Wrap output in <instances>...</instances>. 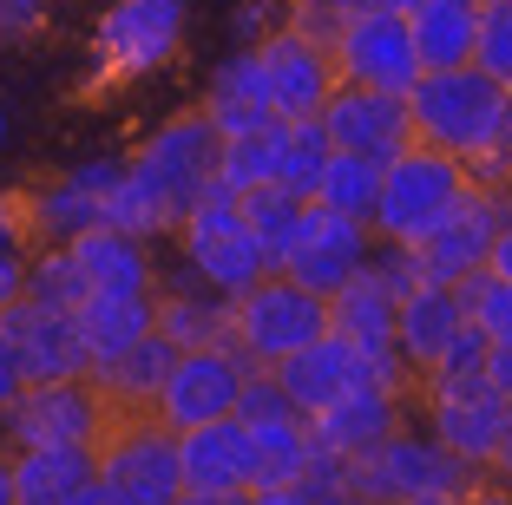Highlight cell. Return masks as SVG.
<instances>
[{
	"label": "cell",
	"mask_w": 512,
	"mask_h": 505,
	"mask_svg": "<svg viewBox=\"0 0 512 505\" xmlns=\"http://www.w3.org/2000/svg\"><path fill=\"white\" fill-rule=\"evenodd\" d=\"M407 119H414V138L447 158H460L473 178L493 184L499 158L512 151L506 132V86H499L486 66H434V73L414 79L407 92Z\"/></svg>",
	"instance_id": "6da1fadb"
},
{
	"label": "cell",
	"mask_w": 512,
	"mask_h": 505,
	"mask_svg": "<svg viewBox=\"0 0 512 505\" xmlns=\"http://www.w3.org/2000/svg\"><path fill=\"white\" fill-rule=\"evenodd\" d=\"M217 164H224V138L204 119V105H197V112H178V119H165V125H151V132L125 151V178L138 184V197H145V210H151V223H158L165 243H171V230L217 191Z\"/></svg>",
	"instance_id": "7a4b0ae2"
},
{
	"label": "cell",
	"mask_w": 512,
	"mask_h": 505,
	"mask_svg": "<svg viewBox=\"0 0 512 505\" xmlns=\"http://www.w3.org/2000/svg\"><path fill=\"white\" fill-rule=\"evenodd\" d=\"M184 40H191V0H106L86 46V92H119L165 73L184 53Z\"/></svg>",
	"instance_id": "3957f363"
},
{
	"label": "cell",
	"mask_w": 512,
	"mask_h": 505,
	"mask_svg": "<svg viewBox=\"0 0 512 505\" xmlns=\"http://www.w3.org/2000/svg\"><path fill=\"white\" fill-rule=\"evenodd\" d=\"M407 401H414V420H421L467 473H493V453H499V440H506L512 401L486 381V361L480 368H434V374H421Z\"/></svg>",
	"instance_id": "277c9868"
},
{
	"label": "cell",
	"mask_w": 512,
	"mask_h": 505,
	"mask_svg": "<svg viewBox=\"0 0 512 505\" xmlns=\"http://www.w3.org/2000/svg\"><path fill=\"white\" fill-rule=\"evenodd\" d=\"M467 191H473L467 164L414 138L407 151H394V158L381 164V191H375V210H368V230H375V243L414 250Z\"/></svg>",
	"instance_id": "5b68a950"
},
{
	"label": "cell",
	"mask_w": 512,
	"mask_h": 505,
	"mask_svg": "<svg viewBox=\"0 0 512 505\" xmlns=\"http://www.w3.org/2000/svg\"><path fill=\"white\" fill-rule=\"evenodd\" d=\"M322 335H329V296H316L283 269L256 276L243 296H230V348L250 368H283L289 355H302Z\"/></svg>",
	"instance_id": "8992f818"
},
{
	"label": "cell",
	"mask_w": 512,
	"mask_h": 505,
	"mask_svg": "<svg viewBox=\"0 0 512 505\" xmlns=\"http://www.w3.org/2000/svg\"><path fill=\"white\" fill-rule=\"evenodd\" d=\"M171 269L191 276V283H204V289H217V296H243V289H250L256 276H270L276 263H270V250L256 243V230L243 223L237 197L217 184V191L171 230Z\"/></svg>",
	"instance_id": "52a82bcc"
},
{
	"label": "cell",
	"mask_w": 512,
	"mask_h": 505,
	"mask_svg": "<svg viewBox=\"0 0 512 505\" xmlns=\"http://www.w3.org/2000/svg\"><path fill=\"white\" fill-rule=\"evenodd\" d=\"M480 473H467V466L453 460L447 446L434 440V433L421 427V420H407V427H394L381 446H368L362 460L348 466V486L375 492L381 505H401V499H421V492H467Z\"/></svg>",
	"instance_id": "ba28073f"
},
{
	"label": "cell",
	"mask_w": 512,
	"mask_h": 505,
	"mask_svg": "<svg viewBox=\"0 0 512 505\" xmlns=\"http://www.w3.org/2000/svg\"><path fill=\"white\" fill-rule=\"evenodd\" d=\"M99 479L112 486L119 505H178L184 473H178V433L158 427L151 414H125L99 440Z\"/></svg>",
	"instance_id": "9c48e42d"
},
{
	"label": "cell",
	"mask_w": 512,
	"mask_h": 505,
	"mask_svg": "<svg viewBox=\"0 0 512 505\" xmlns=\"http://www.w3.org/2000/svg\"><path fill=\"white\" fill-rule=\"evenodd\" d=\"M106 427H112V407L92 374L27 381L7 407V446H99Z\"/></svg>",
	"instance_id": "30bf717a"
},
{
	"label": "cell",
	"mask_w": 512,
	"mask_h": 505,
	"mask_svg": "<svg viewBox=\"0 0 512 505\" xmlns=\"http://www.w3.org/2000/svg\"><path fill=\"white\" fill-rule=\"evenodd\" d=\"M243 381H250V361L230 342H204V348H178L171 355V374L151 401V420L171 433L204 427V420H230L243 401Z\"/></svg>",
	"instance_id": "8fae6325"
},
{
	"label": "cell",
	"mask_w": 512,
	"mask_h": 505,
	"mask_svg": "<svg viewBox=\"0 0 512 505\" xmlns=\"http://www.w3.org/2000/svg\"><path fill=\"white\" fill-rule=\"evenodd\" d=\"M335 73L348 86H375V92H414L421 79V53H414V33H407L401 7H355L335 33Z\"/></svg>",
	"instance_id": "7c38bea8"
},
{
	"label": "cell",
	"mask_w": 512,
	"mask_h": 505,
	"mask_svg": "<svg viewBox=\"0 0 512 505\" xmlns=\"http://www.w3.org/2000/svg\"><path fill=\"white\" fill-rule=\"evenodd\" d=\"M125 171V158H86V164H66V171H53V178L27 184L20 191V217H27V250L33 243H73L86 237V230H99L106 223V191L112 178Z\"/></svg>",
	"instance_id": "4fadbf2b"
},
{
	"label": "cell",
	"mask_w": 512,
	"mask_h": 505,
	"mask_svg": "<svg viewBox=\"0 0 512 505\" xmlns=\"http://www.w3.org/2000/svg\"><path fill=\"white\" fill-rule=\"evenodd\" d=\"M506 197H499V184L473 178V191L460 197V204L447 210V217L427 230L421 243H414V263H421L427 283H467V276H480L486 256H493V237H499V223H506Z\"/></svg>",
	"instance_id": "5bb4252c"
},
{
	"label": "cell",
	"mask_w": 512,
	"mask_h": 505,
	"mask_svg": "<svg viewBox=\"0 0 512 505\" xmlns=\"http://www.w3.org/2000/svg\"><path fill=\"white\" fill-rule=\"evenodd\" d=\"M368 256H375V230H368V217H348V210H329V204L309 197L296 237H289V250H283L276 269L296 276V283H309L316 296H335Z\"/></svg>",
	"instance_id": "9a60e30c"
},
{
	"label": "cell",
	"mask_w": 512,
	"mask_h": 505,
	"mask_svg": "<svg viewBox=\"0 0 512 505\" xmlns=\"http://www.w3.org/2000/svg\"><path fill=\"white\" fill-rule=\"evenodd\" d=\"M276 381H283V394L302 407V414H322L329 401H342L348 387L362 381H394V387H414V374L401 368V361H381L368 355V348H355L348 335H322V342H309L302 355H289L283 368H276Z\"/></svg>",
	"instance_id": "2e32d148"
},
{
	"label": "cell",
	"mask_w": 512,
	"mask_h": 505,
	"mask_svg": "<svg viewBox=\"0 0 512 505\" xmlns=\"http://www.w3.org/2000/svg\"><path fill=\"white\" fill-rule=\"evenodd\" d=\"M0 342L14 355L20 381H66V374H92V355L79 342V322L66 309H46L20 289L7 309H0Z\"/></svg>",
	"instance_id": "e0dca14e"
},
{
	"label": "cell",
	"mask_w": 512,
	"mask_h": 505,
	"mask_svg": "<svg viewBox=\"0 0 512 505\" xmlns=\"http://www.w3.org/2000/svg\"><path fill=\"white\" fill-rule=\"evenodd\" d=\"M256 60H263V79H270L276 119H316L322 105H329V92L342 86L335 53L322 40H309V33H296L289 20L256 40Z\"/></svg>",
	"instance_id": "ac0fdd59"
},
{
	"label": "cell",
	"mask_w": 512,
	"mask_h": 505,
	"mask_svg": "<svg viewBox=\"0 0 512 505\" xmlns=\"http://www.w3.org/2000/svg\"><path fill=\"white\" fill-rule=\"evenodd\" d=\"M407 394H414V387L362 381V387H348L342 401H329L322 414H309V433H316V446L329 453V460L355 466L368 446H381L394 427H407V420H414V401H407Z\"/></svg>",
	"instance_id": "d6986e66"
},
{
	"label": "cell",
	"mask_w": 512,
	"mask_h": 505,
	"mask_svg": "<svg viewBox=\"0 0 512 505\" xmlns=\"http://www.w3.org/2000/svg\"><path fill=\"white\" fill-rule=\"evenodd\" d=\"M316 119H322V132H329L335 151H362V158H381V164L414 145L407 92H375V86H348L342 79Z\"/></svg>",
	"instance_id": "ffe728a7"
},
{
	"label": "cell",
	"mask_w": 512,
	"mask_h": 505,
	"mask_svg": "<svg viewBox=\"0 0 512 505\" xmlns=\"http://www.w3.org/2000/svg\"><path fill=\"white\" fill-rule=\"evenodd\" d=\"M467 335V296L453 283H414L401 296V315H394V355H401V368L421 381V374H434L440 361L453 355V342Z\"/></svg>",
	"instance_id": "44dd1931"
},
{
	"label": "cell",
	"mask_w": 512,
	"mask_h": 505,
	"mask_svg": "<svg viewBox=\"0 0 512 505\" xmlns=\"http://www.w3.org/2000/svg\"><path fill=\"white\" fill-rule=\"evenodd\" d=\"M66 250H73V269H79V283H86V296H158V283H165L151 243L132 237V230H112V223L73 237Z\"/></svg>",
	"instance_id": "7402d4cb"
},
{
	"label": "cell",
	"mask_w": 512,
	"mask_h": 505,
	"mask_svg": "<svg viewBox=\"0 0 512 505\" xmlns=\"http://www.w3.org/2000/svg\"><path fill=\"white\" fill-rule=\"evenodd\" d=\"M243 427H250V492H289V486L309 492V466H316L309 414H296V407H270V414H250Z\"/></svg>",
	"instance_id": "603a6c76"
},
{
	"label": "cell",
	"mask_w": 512,
	"mask_h": 505,
	"mask_svg": "<svg viewBox=\"0 0 512 505\" xmlns=\"http://www.w3.org/2000/svg\"><path fill=\"white\" fill-rule=\"evenodd\" d=\"M178 473H184V492H217V499L250 492V427L237 414L184 427L178 433Z\"/></svg>",
	"instance_id": "cb8c5ba5"
},
{
	"label": "cell",
	"mask_w": 512,
	"mask_h": 505,
	"mask_svg": "<svg viewBox=\"0 0 512 505\" xmlns=\"http://www.w3.org/2000/svg\"><path fill=\"white\" fill-rule=\"evenodd\" d=\"M204 119L217 125V138L256 132V125H270V119H276L270 79H263L256 46H230L224 60L211 66V79H204Z\"/></svg>",
	"instance_id": "d4e9b609"
},
{
	"label": "cell",
	"mask_w": 512,
	"mask_h": 505,
	"mask_svg": "<svg viewBox=\"0 0 512 505\" xmlns=\"http://www.w3.org/2000/svg\"><path fill=\"white\" fill-rule=\"evenodd\" d=\"M394 315H401V296L388 289V276L375 269V256L329 296V328L348 335L355 348H368V355H381V361H401L394 355Z\"/></svg>",
	"instance_id": "484cf974"
},
{
	"label": "cell",
	"mask_w": 512,
	"mask_h": 505,
	"mask_svg": "<svg viewBox=\"0 0 512 505\" xmlns=\"http://www.w3.org/2000/svg\"><path fill=\"white\" fill-rule=\"evenodd\" d=\"M158 335L171 348H204V342H230V296L217 289L191 283L178 269H165V283H158Z\"/></svg>",
	"instance_id": "4316f807"
},
{
	"label": "cell",
	"mask_w": 512,
	"mask_h": 505,
	"mask_svg": "<svg viewBox=\"0 0 512 505\" xmlns=\"http://www.w3.org/2000/svg\"><path fill=\"white\" fill-rule=\"evenodd\" d=\"M20 505H66L92 473H99V446H7Z\"/></svg>",
	"instance_id": "83f0119b"
},
{
	"label": "cell",
	"mask_w": 512,
	"mask_h": 505,
	"mask_svg": "<svg viewBox=\"0 0 512 505\" xmlns=\"http://www.w3.org/2000/svg\"><path fill=\"white\" fill-rule=\"evenodd\" d=\"M407 33L421 53V73L434 66H467L480 46V0H414L407 7Z\"/></svg>",
	"instance_id": "f1b7e54d"
},
{
	"label": "cell",
	"mask_w": 512,
	"mask_h": 505,
	"mask_svg": "<svg viewBox=\"0 0 512 505\" xmlns=\"http://www.w3.org/2000/svg\"><path fill=\"white\" fill-rule=\"evenodd\" d=\"M73 322H79V342H86L92 368H106V361H119L125 348H138L151 335L158 296H86L73 309Z\"/></svg>",
	"instance_id": "f546056e"
},
{
	"label": "cell",
	"mask_w": 512,
	"mask_h": 505,
	"mask_svg": "<svg viewBox=\"0 0 512 505\" xmlns=\"http://www.w3.org/2000/svg\"><path fill=\"white\" fill-rule=\"evenodd\" d=\"M171 355L178 348L151 328L138 348H125L119 361H106V368H92V381H99V394H106V407H112V420H125V414H151V401H158V387H165V374H171Z\"/></svg>",
	"instance_id": "4dcf8cb0"
},
{
	"label": "cell",
	"mask_w": 512,
	"mask_h": 505,
	"mask_svg": "<svg viewBox=\"0 0 512 505\" xmlns=\"http://www.w3.org/2000/svg\"><path fill=\"white\" fill-rule=\"evenodd\" d=\"M283 132H289V119H270V125H256V132L224 138V164H217V184H224V191L283 184Z\"/></svg>",
	"instance_id": "1f68e13d"
},
{
	"label": "cell",
	"mask_w": 512,
	"mask_h": 505,
	"mask_svg": "<svg viewBox=\"0 0 512 505\" xmlns=\"http://www.w3.org/2000/svg\"><path fill=\"white\" fill-rule=\"evenodd\" d=\"M381 191V158H362V151H335L322 158V178H316V204L348 210V217H368Z\"/></svg>",
	"instance_id": "d6a6232c"
},
{
	"label": "cell",
	"mask_w": 512,
	"mask_h": 505,
	"mask_svg": "<svg viewBox=\"0 0 512 505\" xmlns=\"http://www.w3.org/2000/svg\"><path fill=\"white\" fill-rule=\"evenodd\" d=\"M230 197H237L243 223L256 230V243L270 250V263H283V250H289V237H296L302 204H309V197L283 191V184H256V191H230Z\"/></svg>",
	"instance_id": "836d02e7"
},
{
	"label": "cell",
	"mask_w": 512,
	"mask_h": 505,
	"mask_svg": "<svg viewBox=\"0 0 512 505\" xmlns=\"http://www.w3.org/2000/svg\"><path fill=\"white\" fill-rule=\"evenodd\" d=\"M460 296H467V322L480 328L486 342H512V276L480 269V276L460 283Z\"/></svg>",
	"instance_id": "e575fe53"
},
{
	"label": "cell",
	"mask_w": 512,
	"mask_h": 505,
	"mask_svg": "<svg viewBox=\"0 0 512 505\" xmlns=\"http://www.w3.org/2000/svg\"><path fill=\"white\" fill-rule=\"evenodd\" d=\"M473 66L512 86V0H480V46H473Z\"/></svg>",
	"instance_id": "d590c367"
},
{
	"label": "cell",
	"mask_w": 512,
	"mask_h": 505,
	"mask_svg": "<svg viewBox=\"0 0 512 505\" xmlns=\"http://www.w3.org/2000/svg\"><path fill=\"white\" fill-rule=\"evenodd\" d=\"M362 0H289V27L296 33H309V40H322V46H335V33H342V20L355 14Z\"/></svg>",
	"instance_id": "8d00e7d4"
},
{
	"label": "cell",
	"mask_w": 512,
	"mask_h": 505,
	"mask_svg": "<svg viewBox=\"0 0 512 505\" xmlns=\"http://www.w3.org/2000/svg\"><path fill=\"white\" fill-rule=\"evenodd\" d=\"M60 14V0H0V46H27L40 40Z\"/></svg>",
	"instance_id": "74e56055"
},
{
	"label": "cell",
	"mask_w": 512,
	"mask_h": 505,
	"mask_svg": "<svg viewBox=\"0 0 512 505\" xmlns=\"http://www.w3.org/2000/svg\"><path fill=\"white\" fill-rule=\"evenodd\" d=\"M289 14V0H230V46H256L263 33H276Z\"/></svg>",
	"instance_id": "f35d334b"
},
{
	"label": "cell",
	"mask_w": 512,
	"mask_h": 505,
	"mask_svg": "<svg viewBox=\"0 0 512 505\" xmlns=\"http://www.w3.org/2000/svg\"><path fill=\"white\" fill-rule=\"evenodd\" d=\"M27 289V243H0V309Z\"/></svg>",
	"instance_id": "ab89813d"
},
{
	"label": "cell",
	"mask_w": 512,
	"mask_h": 505,
	"mask_svg": "<svg viewBox=\"0 0 512 505\" xmlns=\"http://www.w3.org/2000/svg\"><path fill=\"white\" fill-rule=\"evenodd\" d=\"M486 381L512 401V342H486Z\"/></svg>",
	"instance_id": "60d3db41"
},
{
	"label": "cell",
	"mask_w": 512,
	"mask_h": 505,
	"mask_svg": "<svg viewBox=\"0 0 512 505\" xmlns=\"http://www.w3.org/2000/svg\"><path fill=\"white\" fill-rule=\"evenodd\" d=\"M0 243H27V217H20V191H0Z\"/></svg>",
	"instance_id": "b9f144b4"
},
{
	"label": "cell",
	"mask_w": 512,
	"mask_h": 505,
	"mask_svg": "<svg viewBox=\"0 0 512 505\" xmlns=\"http://www.w3.org/2000/svg\"><path fill=\"white\" fill-rule=\"evenodd\" d=\"M467 505H512V486H506V479H493V473H480L467 486Z\"/></svg>",
	"instance_id": "7bdbcfd3"
},
{
	"label": "cell",
	"mask_w": 512,
	"mask_h": 505,
	"mask_svg": "<svg viewBox=\"0 0 512 505\" xmlns=\"http://www.w3.org/2000/svg\"><path fill=\"white\" fill-rule=\"evenodd\" d=\"M486 269H493V276H512V210H506V223H499V237H493V256H486Z\"/></svg>",
	"instance_id": "ee69618b"
},
{
	"label": "cell",
	"mask_w": 512,
	"mask_h": 505,
	"mask_svg": "<svg viewBox=\"0 0 512 505\" xmlns=\"http://www.w3.org/2000/svg\"><path fill=\"white\" fill-rule=\"evenodd\" d=\"M20 368H14V355H7V342H0V414H7V407H14V394H20Z\"/></svg>",
	"instance_id": "f6af8a7d"
},
{
	"label": "cell",
	"mask_w": 512,
	"mask_h": 505,
	"mask_svg": "<svg viewBox=\"0 0 512 505\" xmlns=\"http://www.w3.org/2000/svg\"><path fill=\"white\" fill-rule=\"evenodd\" d=\"M309 505H381L375 492H362V486H329V492H316Z\"/></svg>",
	"instance_id": "bcb514c9"
},
{
	"label": "cell",
	"mask_w": 512,
	"mask_h": 505,
	"mask_svg": "<svg viewBox=\"0 0 512 505\" xmlns=\"http://www.w3.org/2000/svg\"><path fill=\"white\" fill-rule=\"evenodd\" d=\"M66 505H119V499H112V486H106V479L92 473V479H86V486H79V492H73Z\"/></svg>",
	"instance_id": "7dc6e473"
},
{
	"label": "cell",
	"mask_w": 512,
	"mask_h": 505,
	"mask_svg": "<svg viewBox=\"0 0 512 505\" xmlns=\"http://www.w3.org/2000/svg\"><path fill=\"white\" fill-rule=\"evenodd\" d=\"M493 479L512 486V414H506V440H499V453H493Z\"/></svg>",
	"instance_id": "c3c4849f"
},
{
	"label": "cell",
	"mask_w": 512,
	"mask_h": 505,
	"mask_svg": "<svg viewBox=\"0 0 512 505\" xmlns=\"http://www.w3.org/2000/svg\"><path fill=\"white\" fill-rule=\"evenodd\" d=\"M250 505H309V492L289 486V492H250Z\"/></svg>",
	"instance_id": "681fc988"
},
{
	"label": "cell",
	"mask_w": 512,
	"mask_h": 505,
	"mask_svg": "<svg viewBox=\"0 0 512 505\" xmlns=\"http://www.w3.org/2000/svg\"><path fill=\"white\" fill-rule=\"evenodd\" d=\"M178 505H250V492H237V499H217V492H184Z\"/></svg>",
	"instance_id": "f907efd6"
},
{
	"label": "cell",
	"mask_w": 512,
	"mask_h": 505,
	"mask_svg": "<svg viewBox=\"0 0 512 505\" xmlns=\"http://www.w3.org/2000/svg\"><path fill=\"white\" fill-rule=\"evenodd\" d=\"M401 505H467V492H421V499H401Z\"/></svg>",
	"instance_id": "816d5d0a"
},
{
	"label": "cell",
	"mask_w": 512,
	"mask_h": 505,
	"mask_svg": "<svg viewBox=\"0 0 512 505\" xmlns=\"http://www.w3.org/2000/svg\"><path fill=\"white\" fill-rule=\"evenodd\" d=\"M0 505H20V492H14V466H7V453H0Z\"/></svg>",
	"instance_id": "f5cc1de1"
},
{
	"label": "cell",
	"mask_w": 512,
	"mask_h": 505,
	"mask_svg": "<svg viewBox=\"0 0 512 505\" xmlns=\"http://www.w3.org/2000/svg\"><path fill=\"white\" fill-rule=\"evenodd\" d=\"M493 184H499V197H506V204H512V151H506V158H499V178H493Z\"/></svg>",
	"instance_id": "db71d44e"
},
{
	"label": "cell",
	"mask_w": 512,
	"mask_h": 505,
	"mask_svg": "<svg viewBox=\"0 0 512 505\" xmlns=\"http://www.w3.org/2000/svg\"><path fill=\"white\" fill-rule=\"evenodd\" d=\"M7 138H14V112H7V99H0V151H7Z\"/></svg>",
	"instance_id": "11a10c76"
},
{
	"label": "cell",
	"mask_w": 512,
	"mask_h": 505,
	"mask_svg": "<svg viewBox=\"0 0 512 505\" xmlns=\"http://www.w3.org/2000/svg\"><path fill=\"white\" fill-rule=\"evenodd\" d=\"M506 132H512V86H506Z\"/></svg>",
	"instance_id": "9f6ffc18"
},
{
	"label": "cell",
	"mask_w": 512,
	"mask_h": 505,
	"mask_svg": "<svg viewBox=\"0 0 512 505\" xmlns=\"http://www.w3.org/2000/svg\"><path fill=\"white\" fill-rule=\"evenodd\" d=\"M0 453H7V414H0Z\"/></svg>",
	"instance_id": "6f0895ef"
}]
</instances>
